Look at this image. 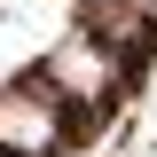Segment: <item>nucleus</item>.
Masks as SVG:
<instances>
[{"label": "nucleus", "instance_id": "1", "mask_svg": "<svg viewBox=\"0 0 157 157\" xmlns=\"http://www.w3.org/2000/svg\"><path fill=\"white\" fill-rule=\"evenodd\" d=\"M71 32H78V0H0V86L32 78Z\"/></svg>", "mask_w": 157, "mask_h": 157}, {"label": "nucleus", "instance_id": "2", "mask_svg": "<svg viewBox=\"0 0 157 157\" xmlns=\"http://www.w3.org/2000/svg\"><path fill=\"white\" fill-rule=\"evenodd\" d=\"M0 149L8 157H55L63 149V102L55 86L47 94H32V86H0Z\"/></svg>", "mask_w": 157, "mask_h": 157}]
</instances>
